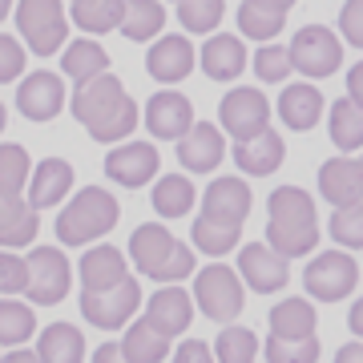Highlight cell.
<instances>
[{
    "mask_svg": "<svg viewBox=\"0 0 363 363\" xmlns=\"http://www.w3.org/2000/svg\"><path fill=\"white\" fill-rule=\"evenodd\" d=\"M81 267V283L85 291H101V286H113L125 279V259L117 247H93L85 250V259L77 262Z\"/></svg>",
    "mask_w": 363,
    "mask_h": 363,
    "instance_id": "27",
    "label": "cell"
},
{
    "mask_svg": "<svg viewBox=\"0 0 363 363\" xmlns=\"http://www.w3.org/2000/svg\"><path fill=\"white\" fill-rule=\"evenodd\" d=\"M210 355H214V347H206V343H198V339H186L178 351H174V359L178 363H206Z\"/></svg>",
    "mask_w": 363,
    "mask_h": 363,
    "instance_id": "47",
    "label": "cell"
},
{
    "mask_svg": "<svg viewBox=\"0 0 363 363\" xmlns=\"http://www.w3.org/2000/svg\"><path fill=\"white\" fill-rule=\"evenodd\" d=\"M21 73H25V45L9 33H0V85L16 81Z\"/></svg>",
    "mask_w": 363,
    "mask_h": 363,
    "instance_id": "45",
    "label": "cell"
},
{
    "mask_svg": "<svg viewBox=\"0 0 363 363\" xmlns=\"http://www.w3.org/2000/svg\"><path fill=\"white\" fill-rule=\"evenodd\" d=\"M40 234V222H37V210L28 206L21 194H9L0 190V247H33V238Z\"/></svg>",
    "mask_w": 363,
    "mask_h": 363,
    "instance_id": "21",
    "label": "cell"
},
{
    "mask_svg": "<svg viewBox=\"0 0 363 363\" xmlns=\"http://www.w3.org/2000/svg\"><path fill=\"white\" fill-rule=\"evenodd\" d=\"M271 335H286V339H303L315 335V307L307 298H283L271 307Z\"/></svg>",
    "mask_w": 363,
    "mask_h": 363,
    "instance_id": "29",
    "label": "cell"
},
{
    "mask_svg": "<svg viewBox=\"0 0 363 363\" xmlns=\"http://www.w3.org/2000/svg\"><path fill=\"white\" fill-rule=\"evenodd\" d=\"M121 355V347L117 343H105V347H97V359H117Z\"/></svg>",
    "mask_w": 363,
    "mask_h": 363,
    "instance_id": "51",
    "label": "cell"
},
{
    "mask_svg": "<svg viewBox=\"0 0 363 363\" xmlns=\"http://www.w3.org/2000/svg\"><path fill=\"white\" fill-rule=\"evenodd\" d=\"M105 69H109V57L97 40H73L65 49V77L85 81L93 73H105Z\"/></svg>",
    "mask_w": 363,
    "mask_h": 363,
    "instance_id": "37",
    "label": "cell"
},
{
    "mask_svg": "<svg viewBox=\"0 0 363 363\" xmlns=\"http://www.w3.org/2000/svg\"><path fill=\"white\" fill-rule=\"evenodd\" d=\"M178 21L190 33H214L222 21V0H182Z\"/></svg>",
    "mask_w": 363,
    "mask_h": 363,
    "instance_id": "42",
    "label": "cell"
},
{
    "mask_svg": "<svg viewBox=\"0 0 363 363\" xmlns=\"http://www.w3.org/2000/svg\"><path fill=\"white\" fill-rule=\"evenodd\" d=\"M178 4H182V0H178Z\"/></svg>",
    "mask_w": 363,
    "mask_h": 363,
    "instance_id": "57",
    "label": "cell"
},
{
    "mask_svg": "<svg viewBox=\"0 0 363 363\" xmlns=\"http://www.w3.org/2000/svg\"><path fill=\"white\" fill-rule=\"evenodd\" d=\"M190 206H194V182L186 174H166L154 186V210L162 218H182L190 214Z\"/></svg>",
    "mask_w": 363,
    "mask_h": 363,
    "instance_id": "34",
    "label": "cell"
},
{
    "mask_svg": "<svg viewBox=\"0 0 363 363\" xmlns=\"http://www.w3.org/2000/svg\"><path fill=\"white\" fill-rule=\"evenodd\" d=\"M283 154H286L283 138L274 130H259V133H250V138H238L234 166L242 169V174H250V178H267V174H274V169L283 166Z\"/></svg>",
    "mask_w": 363,
    "mask_h": 363,
    "instance_id": "15",
    "label": "cell"
},
{
    "mask_svg": "<svg viewBox=\"0 0 363 363\" xmlns=\"http://www.w3.org/2000/svg\"><path fill=\"white\" fill-rule=\"evenodd\" d=\"M319 190L331 206H347L363 198V162L355 157H331L319 169Z\"/></svg>",
    "mask_w": 363,
    "mask_h": 363,
    "instance_id": "22",
    "label": "cell"
},
{
    "mask_svg": "<svg viewBox=\"0 0 363 363\" xmlns=\"http://www.w3.org/2000/svg\"><path fill=\"white\" fill-rule=\"evenodd\" d=\"M291 65L307 77H331L343 65V40L323 25H303L291 40Z\"/></svg>",
    "mask_w": 363,
    "mask_h": 363,
    "instance_id": "10",
    "label": "cell"
},
{
    "mask_svg": "<svg viewBox=\"0 0 363 363\" xmlns=\"http://www.w3.org/2000/svg\"><path fill=\"white\" fill-rule=\"evenodd\" d=\"M271 222H267V242H271L283 259L311 255L319 247V222H315V202L307 190L298 186H279L267 198Z\"/></svg>",
    "mask_w": 363,
    "mask_h": 363,
    "instance_id": "2",
    "label": "cell"
},
{
    "mask_svg": "<svg viewBox=\"0 0 363 363\" xmlns=\"http://www.w3.org/2000/svg\"><path fill=\"white\" fill-rule=\"evenodd\" d=\"M347 323H351V331H355V335L363 339V298H355V307H351Z\"/></svg>",
    "mask_w": 363,
    "mask_h": 363,
    "instance_id": "50",
    "label": "cell"
},
{
    "mask_svg": "<svg viewBox=\"0 0 363 363\" xmlns=\"http://www.w3.org/2000/svg\"><path fill=\"white\" fill-rule=\"evenodd\" d=\"M238 274L250 291L259 295H274L286 286V259L271 242H250V247L238 250Z\"/></svg>",
    "mask_w": 363,
    "mask_h": 363,
    "instance_id": "12",
    "label": "cell"
},
{
    "mask_svg": "<svg viewBox=\"0 0 363 363\" xmlns=\"http://www.w3.org/2000/svg\"><path fill=\"white\" fill-rule=\"evenodd\" d=\"M121 355L130 363H157L169 355V339L142 319V323H130V331L121 339Z\"/></svg>",
    "mask_w": 363,
    "mask_h": 363,
    "instance_id": "31",
    "label": "cell"
},
{
    "mask_svg": "<svg viewBox=\"0 0 363 363\" xmlns=\"http://www.w3.org/2000/svg\"><path fill=\"white\" fill-rule=\"evenodd\" d=\"M138 307H142V286H138V279H130V274L113 286L85 291V295H81V315H85L97 331H117V327H125Z\"/></svg>",
    "mask_w": 363,
    "mask_h": 363,
    "instance_id": "7",
    "label": "cell"
},
{
    "mask_svg": "<svg viewBox=\"0 0 363 363\" xmlns=\"http://www.w3.org/2000/svg\"><path fill=\"white\" fill-rule=\"evenodd\" d=\"M9 13H13V0H0V21H4Z\"/></svg>",
    "mask_w": 363,
    "mask_h": 363,
    "instance_id": "53",
    "label": "cell"
},
{
    "mask_svg": "<svg viewBox=\"0 0 363 363\" xmlns=\"http://www.w3.org/2000/svg\"><path fill=\"white\" fill-rule=\"evenodd\" d=\"M130 259L138 262V271L154 283H182L194 274V250L178 242L166 226L145 222L130 238Z\"/></svg>",
    "mask_w": 363,
    "mask_h": 363,
    "instance_id": "3",
    "label": "cell"
},
{
    "mask_svg": "<svg viewBox=\"0 0 363 363\" xmlns=\"http://www.w3.org/2000/svg\"><path fill=\"white\" fill-rule=\"evenodd\" d=\"M331 142L343 150V154H355L363 145V105L343 97V101H331Z\"/></svg>",
    "mask_w": 363,
    "mask_h": 363,
    "instance_id": "32",
    "label": "cell"
},
{
    "mask_svg": "<svg viewBox=\"0 0 363 363\" xmlns=\"http://www.w3.org/2000/svg\"><path fill=\"white\" fill-rule=\"evenodd\" d=\"M214 355H218L222 363H250L259 355V339H255V331H247V327H226V331H218Z\"/></svg>",
    "mask_w": 363,
    "mask_h": 363,
    "instance_id": "40",
    "label": "cell"
},
{
    "mask_svg": "<svg viewBox=\"0 0 363 363\" xmlns=\"http://www.w3.org/2000/svg\"><path fill=\"white\" fill-rule=\"evenodd\" d=\"M28 286V262L13 250H0V295H21Z\"/></svg>",
    "mask_w": 363,
    "mask_h": 363,
    "instance_id": "44",
    "label": "cell"
},
{
    "mask_svg": "<svg viewBox=\"0 0 363 363\" xmlns=\"http://www.w3.org/2000/svg\"><path fill=\"white\" fill-rule=\"evenodd\" d=\"M250 186L242 178H214L206 186V194H202V214H214L222 222H247L250 214Z\"/></svg>",
    "mask_w": 363,
    "mask_h": 363,
    "instance_id": "20",
    "label": "cell"
},
{
    "mask_svg": "<svg viewBox=\"0 0 363 363\" xmlns=\"http://www.w3.org/2000/svg\"><path fill=\"white\" fill-rule=\"evenodd\" d=\"M247 69V45L230 33H218L202 45V73L214 81H234Z\"/></svg>",
    "mask_w": 363,
    "mask_h": 363,
    "instance_id": "24",
    "label": "cell"
},
{
    "mask_svg": "<svg viewBox=\"0 0 363 363\" xmlns=\"http://www.w3.org/2000/svg\"><path fill=\"white\" fill-rule=\"evenodd\" d=\"M9 363H33V351H21V347H13V351H9Z\"/></svg>",
    "mask_w": 363,
    "mask_h": 363,
    "instance_id": "52",
    "label": "cell"
},
{
    "mask_svg": "<svg viewBox=\"0 0 363 363\" xmlns=\"http://www.w3.org/2000/svg\"><path fill=\"white\" fill-rule=\"evenodd\" d=\"M33 186H28V206L33 210H45V206H57L65 202L69 186H73V166L65 157H45L37 169H33Z\"/></svg>",
    "mask_w": 363,
    "mask_h": 363,
    "instance_id": "23",
    "label": "cell"
},
{
    "mask_svg": "<svg viewBox=\"0 0 363 363\" xmlns=\"http://www.w3.org/2000/svg\"><path fill=\"white\" fill-rule=\"evenodd\" d=\"M190 125H194V109H190V101L182 93H154L145 101V130L154 133V138H162V142L166 138L178 142Z\"/></svg>",
    "mask_w": 363,
    "mask_h": 363,
    "instance_id": "16",
    "label": "cell"
},
{
    "mask_svg": "<svg viewBox=\"0 0 363 363\" xmlns=\"http://www.w3.org/2000/svg\"><path fill=\"white\" fill-rule=\"evenodd\" d=\"M121 16H125V0H77V4H73V21H77L85 33L121 28Z\"/></svg>",
    "mask_w": 363,
    "mask_h": 363,
    "instance_id": "35",
    "label": "cell"
},
{
    "mask_svg": "<svg viewBox=\"0 0 363 363\" xmlns=\"http://www.w3.org/2000/svg\"><path fill=\"white\" fill-rule=\"evenodd\" d=\"M359 283V267L351 255L343 250H323V255H315L307 262V271H303V286H307V295L311 298H323V303H339V298H347Z\"/></svg>",
    "mask_w": 363,
    "mask_h": 363,
    "instance_id": "8",
    "label": "cell"
},
{
    "mask_svg": "<svg viewBox=\"0 0 363 363\" xmlns=\"http://www.w3.org/2000/svg\"><path fill=\"white\" fill-rule=\"evenodd\" d=\"M4 121H9V113H4V105H0V130H4Z\"/></svg>",
    "mask_w": 363,
    "mask_h": 363,
    "instance_id": "54",
    "label": "cell"
},
{
    "mask_svg": "<svg viewBox=\"0 0 363 363\" xmlns=\"http://www.w3.org/2000/svg\"><path fill=\"white\" fill-rule=\"evenodd\" d=\"M37 359L40 363H81L85 359V339H81L77 327L52 323L37 339Z\"/></svg>",
    "mask_w": 363,
    "mask_h": 363,
    "instance_id": "26",
    "label": "cell"
},
{
    "mask_svg": "<svg viewBox=\"0 0 363 363\" xmlns=\"http://www.w3.org/2000/svg\"><path fill=\"white\" fill-rule=\"evenodd\" d=\"M145 69H150V77L162 81V85H174V81L190 77V69H194V45L186 37L154 40V49L145 52Z\"/></svg>",
    "mask_w": 363,
    "mask_h": 363,
    "instance_id": "19",
    "label": "cell"
},
{
    "mask_svg": "<svg viewBox=\"0 0 363 363\" xmlns=\"http://www.w3.org/2000/svg\"><path fill=\"white\" fill-rule=\"evenodd\" d=\"M218 121L226 125L230 138H250V133L267 130V121H271V105H267V97H262L259 89L238 85V89H230L218 101Z\"/></svg>",
    "mask_w": 363,
    "mask_h": 363,
    "instance_id": "11",
    "label": "cell"
},
{
    "mask_svg": "<svg viewBox=\"0 0 363 363\" xmlns=\"http://www.w3.org/2000/svg\"><path fill=\"white\" fill-rule=\"evenodd\" d=\"M190 319H194V303H190V295L182 286H157V295L145 307V323L157 327L166 339L182 335L190 327Z\"/></svg>",
    "mask_w": 363,
    "mask_h": 363,
    "instance_id": "17",
    "label": "cell"
},
{
    "mask_svg": "<svg viewBox=\"0 0 363 363\" xmlns=\"http://www.w3.org/2000/svg\"><path fill=\"white\" fill-rule=\"evenodd\" d=\"M291 49H283V45H262L259 52H255V73H259L262 81H286V73H291Z\"/></svg>",
    "mask_w": 363,
    "mask_h": 363,
    "instance_id": "43",
    "label": "cell"
},
{
    "mask_svg": "<svg viewBox=\"0 0 363 363\" xmlns=\"http://www.w3.org/2000/svg\"><path fill=\"white\" fill-rule=\"evenodd\" d=\"M283 25H286V9L274 4V0H242V9H238V28H242L250 40L279 37Z\"/></svg>",
    "mask_w": 363,
    "mask_h": 363,
    "instance_id": "28",
    "label": "cell"
},
{
    "mask_svg": "<svg viewBox=\"0 0 363 363\" xmlns=\"http://www.w3.org/2000/svg\"><path fill=\"white\" fill-rule=\"evenodd\" d=\"M117 214H121V210H117L113 194L89 186V190H81V194L57 214V238H61L65 247H85V242H93V238H101V234L113 230Z\"/></svg>",
    "mask_w": 363,
    "mask_h": 363,
    "instance_id": "4",
    "label": "cell"
},
{
    "mask_svg": "<svg viewBox=\"0 0 363 363\" xmlns=\"http://www.w3.org/2000/svg\"><path fill=\"white\" fill-rule=\"evenodd\" d=\"M73 4H77V0H73Z\"/></svg>",
    "mask_w": 363,
    "mask_h": 363,
    "instance_id": "56",
    "label": "cell"
},
{
    "mask_svg": "<svg viewBox=\"0 0 363 363\" xmlns=\"http://www.w3.org/2000/svg\"><path fill=\"white\" fill-rule=\"evenodd\" d=\"M16 105H21V113H25L28 121H52V117L61 113V105H65V85H61L57 73L37 69V73H28V77L21 81Z\"/></svg>",
    "mask_w": 363,
    "mask_h": 363,
    "instance_id": "14",
    "label": "cell"
},
{
    "mask_svg": "<svg viewBox=\"0 0 363 363\" xmlns=\"http://www.w3.org/2000/svg\"><path fill=\"white\" fill-rule=\"evenodd\" d=\"M25 262H28L25 295L33 298V303H40V307H57V303L69 295V283H73L65 250L61 247H37Z\"/></svg>",
    "mask_w": 363,
    "mask_h": 363,
    "instance_id": "9",
    "label": "cell"
},
{
    "mask_svg": "<svg viewBox=\"0 0 363 363\" xmlns=\"http://www.w3.org/2000/svg\"><path fill=\"white\" fill-rule=\"evenodd\" d=\"M190 234H194V247L202 250V255H214V259H218V255L238 247L242 226H238V222H222V218H214V214H198Z\"/></svg>",
    "mask_w": 363,
    "mask_h": 363,
    "instance_id": "30",
    "label": "cell"
},
{
    "mask_svg": "<svg viewBox=\"0 0 363 363\" xmlns=\"http://www.w3.org/2000/svg\"><path fill=\"white\" fill-rule=\"evenodd\" d=\"M222 154H226V145H222L218 130H214L210 121H194V125L178 138V162L186 169H194V174L218 169Z\"/></svg>",
    "mask_w": 363,
    "mask_h": 363,
    "instance_id": "18",
    "label": "cell"
},
{
    "mask_svg": "<svg viewBox=\"0 0 363 363\" xmlns=\"http://www.w3.org/2000/svg\"><path fill=\"white\" fill-rule=\"evenodd\" d=\"M162 25H166V9L157 0H125V16H121L125 40H154Z\"/></svg>",
    "mask_w": 363,
    "mask_h": 363,
    "instance_id": "33",
    "label": "cell"
},
{
    "mask_svg": "<svg viewBox=\"0 0 363 363\" xmlns=\"http://www.w3.org/2000/svg\"><path fill=\"white\" fill-rule=\"evenodd\" d=\"M33 178V166H28V154L25 145H13V142H0V190L9 194H21Z\"/></svg>",
    "mask_w": 363,
    "mask_h": 363,
    "instance_id": "38",
    "label": "cell"
},
{
    "mask_svg": "<svg viewBox=\"0 0 363 363\" xmlns=\"http://www.w3.org/2000/svg\"><path fill=\"white\" fill-rule=\"evenodd\" d=\"M279 117H283L291 130H315L319 125V117H323V93L307 85V81H298V85H286L283 97H279Z\"/></svg>",
    "mask_w": 363,
    "mask_h": 363,
    "instance_id": "25",
    "label": "cell"
},
{
    "mask_svg": "<svg viewBox=\"0 0 363 363\" xmlns=\"http://www.w3.org/2000/svg\"><path fill=\"white\" fill-rule=\"evenodd\" d=\"M69 109L89 130L93 142H121L138 125V105L130 101V93L121 89L113 73H93V77L77 81Z\"/></svg>",
    "mask_w": 363,
    "mask_h": 363,
    "instance_id": "1",
    "label": "cell"
},
{
    "mask_svg": "<svg viewBox=\"0 0 363 363\" xmlns=\"http://www.w3.org/2000/svg\"><path fill=\"white\" fill-rule=\"evenodd\" d=\"M274 4H283V9H291V4H295V0H274Z\"/></svg>",
    "mask_w": 363,
    "mask_h": 363,
    "instance_id": "55",
    "label": "cell"
},
{
    "mask_svg": "<svg viewBox=\"0 0 363 363\" xmlns=\"http://www.w3.org/2000/svg\"><path fill=\"white\" fill-rule=\"evenodd\" d=\"M33 331H37L33 307L16 298H0V347H21L25 339H33Z\"/></svg>",
    "mask_w": 363,
    "mask_h": 363,
    "instance_id": "36",
    "label": "cell"
},
{
    "mask_svg": "<svg viewBox=\"0 0 363 363\" xmlns=\"http://www.w3.org/2000/svg\"><path fill=\"white\" fill-rule=\"evenodd\" d=\"M327 230H331V238H335L339 247L359 250L363 247V198L359 202H347V206H335Z\"/></svg>",
    "mask_w": 363,
    "mask_h": 363,
    "instance_id": "39",
    "label": "cell"
},
{
    "mask_svg": "<svg viewBox=\"0 0 363 363\" xmlns=\"http://www.w3.org/2000/svg\"><path fill=\"white\" fill-rule=\"evenodd\" d=\"M339 363H363V343H343V347L335 351Z\"/></svg>",
    "mask_w": 363,
    "mask_h": 363,
    "instance_id": "49",
    "label": "cell"
},
{
    "mask_svg": "<svg viewBox=\"0 0 363 363\" xmlns=\"http://www.w3.org/2000/svg\"><path fill=\"white\" fill-rule=\"evenodd\" d=\"M347 97H351V101H359V105H363V61L347 73Z\"/></svg>",
    "mask_w": 363,
    "mask_h": 363,
    "instance_id": "48",
    "label": "cell"
},
{
    "mask_svg": "<svg viewBox=\"0 0 363 363\" xmlns=\"http://www.w3.org/2000/svg\"><path fill=\"white\" fill-rule=\"evenodd\" d=\"M194 298H198V311L214 319V323H230L238 319L242 311V279L230 271V267H218V262H210L202 267L194 279Z\"/></svg>",
    "mask_w": 363,
    "mask_h": 363,
    "instance_id": "6",
    "label": "cell"
},
{
    "mask_svg": "<svg viewBox=\"0 0 363 363\" xmlns=\"http://www.w3.org/2000/svg\"><path fill=\"white\" fill-rule=\"evenodd\" d=\"M157 166H162V157H157L154 142H125L105 157V174H109L117 186H130V190L145 186V182L157 174Z\"/></svg>",
    "mask_w": 363,
    "mask_h": 363,
    "instance_id": "13",
    "label": "cell"
},
{
    "mask_svg": "<svg viewBox=\"0 0 363 363\" xmlns=\"http://www.w3.org/2000/svg\"><path fill=\"white\" fill-rule=\"evenodd\" d=\"M16 28H21V37L28 40V49L37 57H52L69 40L61 0H21L16 4Z\"/></svg>",
    "mask_w": 363,
    "mask_h": 363,
    "instance_id": "5",
    "label": "cell"
},
{
    "mask_svg": "<svg viewBox=\"0 0 363 363\" xmlns=\"http://www.w3.org/2000/svg\"><path fill=\"white\" fill-rule=\"evenodd\" d=\"M267 359L271 363H315L319 359V339L315 335H303V339L271 335L267 339Z\"/></svg>",
    "mask_w": 363,
    "mask_h": 363,
    "instance_id": "41",
    "label": "cell"
},
{
    "mask_svg": "<svg viewBox=\"0 0 363 363\" xmlns=\"http://www.w3.org/2000/svg\"><path fill=\"white\" fill-rule=\"evenodd\" d=\"M339 28H343V40L363 49V0H347L339 9Z\"/></svg>",
    "mask_w": 363,
    "mask_h": 363,
    "instance_id": "46",
    "label": "cell"
}]
</instances>
